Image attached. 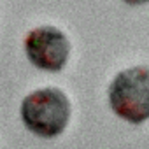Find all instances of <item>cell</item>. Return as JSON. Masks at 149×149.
I'll list each match as a JSON object with an SVG mask.
<instances>
[{
    "instance_id": "obj_1",
    "label": "cell",
    "mask_w": 149,
    "mask_h": 149,
    "mask_svg": "<svg viewBox=\"0 0 149 149\" xmlns=\"http://www.w3.org/2000/svg\"><path fill=\"white\" fill-rule=\"evenodd\" d=\"M25 126L44 139L58 137L68 125L70 102L58 88H42L26 95L19 109Z\"/></svg>"
},
{
    "instance_id": "obj_2",
    "label": "cell",
    "mask_w": 149,
    "mask_h": 149,
    "mask_svg": "<svg viewBox=\"0 0 149 149\" xmlns=\"http://www.w3.org/2000/svg\"><path fill=\"white\" fill-rule=\"evenodd\" d=\"M109 105L121 119L140 125L149 119V67L121 70L109 84Z\"/></svg>"
},
{
    "instance_id": "obj_4",
    "label": "cell",
    "mask_w": 149,
    "mask_h": 149,
    "mask_svg": "<svg viewBox=\"0 0 149 149\" xmlns=\"http://www.w3.org/2000/svg\"><path fill=\"white\" fill-rule=\"evenodd\" d=\"M125 2L130 6H142V4H147L149 0H125Z\"/></svg>"
},
{
    "instance_id": "obj_3",
    "label": "cell",
    "mask_w": 149,
    "mask_h": 149,
    "mask_svg": "<svg viewBox=\"0 0 149 149\" xmlns=\"http://www.w3.org/2000/svg\"><path fill=\"white\" fill-rule=\"evenodd\" d=\"M25 53L32 65L40 70L58 72L70 56V42L56 26L33 28L25 39Z\"/></svg>"
}]
</instances>
